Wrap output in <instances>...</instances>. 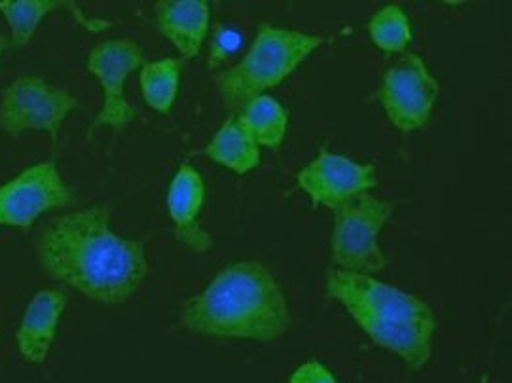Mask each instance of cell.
I'll list each match as a JSON object with an SVG mask.
<instances>
[{
    "instance_id": "cell-1",
    "label": "cell",
    "mask_w": 512,
    "mask_h": 383,
    "mask_svg": "<svg viewBox=\"0 0 512 383\" xmlns=\"http://www.w3.org/2000/svg\"><path fill=\"white\" fill-rule=\"evenodd\" d=\"M42 268L99 304L129 300L148 274L147 251L139 239L120 238L110 209L93 205L50 222L37 245Z\"/></svg>"
},
{
    "instance_id": "cell-2",
    "label": "cell",
    "mask_w": 512,
    "mask_h": 383,
    "mask_svg": "<svg viewBox=\"0 0 512 383\" xmlns=\"http://www.w3.org/2000/svg\"><path fill=\"white\" fill-rule=\"evenodd\" d=\"M181 329L215 340L274 342L291 327L285 292L256 260H239L184 302Z\"/></svg>"
},
{
    "instance_id": "cell-3",
    "label": "cell",
    "mask_w": 512,
    "mask_h": 383,
    "mask_svg": "<svg viewBox=\"0 0 512 383\" xmlns=\"http://www.w3.org/2000/svg\"><path fill=\"white\" fill-rule=\"evenodd\" d=\"M325 279L330 298L376 346L395 353L414 372L431 361L437 317L423 298L372 275L336 268H329Z\"/></svg>"
},
{
    "instance_id": "cell-4",
    "label": "cell",
    "mask_w": 512,
    "mask_h": 383,
    "mask_svg": "<svg viewBox=\"0 0 512 383\" xmlns=\"http://www.w3.org/2000/svg\"><path fill=\"white\" fill-rule=\"evenodd\" d=\"M323 42V35L262 23L243 59L215 76L224 107L238 114L247 103L279 86Z\"/></svg>"
},
{
    "instance_id": "cell-5",
    "label": "cell",
    "mask_w": 512,
    "mask_h": 383,
    "mask_svg": "<svg viewBox=\"0 0 512 383\" xmlns=\"http://www.w3.org/2000/svg\"><path fill=\"white\" fill-rule=\"evenodd\" d=\"M332 213V268L365 275L385 270L387 256L380 245V234L393 215L391 201L365 192L344 201Z\"/></svg>"
},
{
    "instance_id": "cell-6",
    "label": "cell",
    "mask_w": 512,
    "mask_h": 383,
    "mask_svg": "<svg viewBox=\"0 0 512 383\" xmlns=\"http://www.w3.org/2000/svg\"><path fill=\"white\" fill-rule=\"evenodd\" d=\"M78 109L73 93L40 76H19L0 95V131L21 137L40 131L57 141L63 122Z\"/></svg>"
},
{
    "instance_id": "cell-7",
    "label": "cell",
    "mask_w": 512,
    "mask_h": 383,
    "mask_svg": "<svg viewBox=\"0 0 512 383\" xmlns=\"http://www.w3.org/2000/svg\"><path fill=\"white\" fill-rule=\"evenodd\" d=\"M439 95V80L429 71L425 59L404 52L385 69L378 103L391 126L408 135L431 120Z\"/></svg>"
},
{
    "instance_id": "cell-8",
    "label": "cell",
    "mask_w": 512,
    "mask_h": 383,
    "mask_svg": "<svg viewBox=\"0 0 512 383\" xmlns=\"http://www.w3.org/2000/svg\"><path fill=\"white\" fill-rule=\"evenodd\" d=\"M143 63V48L129 38H114L93 48L86 69L92 73L103 92L90 135L99 128H124L135 118V109L126 97V80Z\"/></svg>"
},
{
    "instance_id": "cell-9",
    "label": "cell",
    "mask_w": 512,
    "mask_h": 383,
    "mask_svg": "<svg viewBox=\"0 0 512 383\" xmlns=\"http://www.w3.org/2000/svg\"><path fill=\"white\" fill-rule=\"evenodd\" d=\"M71 198L54 162L31 165L0 186V226L31 228L42 213L65 207Z\"/></svg>"
},
{
    "instance_id": "cell-10",
    "label": "cell",
    "mask_w": 512,
    "mask_h": 383,
    "mask_svg": "<svg viewBox=\"0 0 512 383\" xmlns=\"http://www.w3.org/2000/svg\"><path fill=\"white\" fill-rule=\"evenodd\" d=\"M296 184L317 207L336 209L344 201L365 194L378 184L372 164H359L344 154L321 150L315 160L296 173Z\"/></svg>"
},
{
    "instance_id": "cell-11",
    "label": "cell",
    "mask_w": 512,
    "mask_h": 383,
    "mask_svg": "<svg viewBox=\"0 0 512 383\" xmlns=\"http://www.w3.org/2000/svg\"><path fill=\"white\" fill-rule=\"evenodd\" d=\"M203 201L205 183L202 173L194 165L184 162L169 184L167 211L175 236L194 253H207L213 245V239L200 224Z\"/></svg>"
},
{
    "instance_id": "cell-12",
    "label": "cell",
    "mask_w": 512,
    "mask_h": 383,
    "mask_svg": "<svg viewBox=\"0 0 512 383\" xmlns=\"http://www.w3.org/2000/svg\"><path fill=\"white\" fill-rule=\"evenodd\" d=\"M67 294L59 289H40L31 298L19 321V355L29 365H42L54 346L59 319L67 308Z\"/></svg>"
},
{
    "instance_id": "cell-13",
    "label": "cell",
    "mask_w": 512,
    "mask_h": 383,
    "mask_svg": "<svg viewBox=\"0 0 512 383\" xmlns=\"http://www.w3.org/2000/svg\"><path fill=\"white\" fill-rule=\"evenodd\" d=\"M154 19L181 57L192 59L209 33L211 6L205 0H162L154 4Z\"/></svg>"
},
{
    "instance_id": "cell-14",
    "label": "cell",
    "mask_w": 512,
    "mask_h": 383,
    "mask_svg": "<svg viewBox=\"0 0 512 383\" xmlns=\"http://www.w3.org/2000/svg\"><path fill=\"white\" fill-rule=\"evenodd\" d=\"M71 10L76 21L90 33H99L112 27L107 19L88 18L76 2L65 0H2L0 14L6 18L14 46H25L38 29L40 21L55 10Z\"/></svg>"
},
{
    "instance_id": "cell-15",
    "label": "cell",
    "mask_w": 512,
    "mask_h": 383,
    "mask_svg": "<svg viewBox=\"0 0 512 383\" xmlns=\"http://www.w3.org/2000/svg\"><path fill=\"white\" fill-rule=\"evenodd\" d=\"M203 154L238 175H245L260 164V146L251 139V135L239 124L238 116L232 114L213 139L207 143Z\"/></svg>"
},
{
    "instance_id": "cell-16",
    "label": "cell",
    "mask_w": 512,
    "mask_h": 383,
    "mask_svg": "<svg viewBox=\"0 0 512 383\" xmlns=\"http://www.w3.org/2000/svg\"><path fill=\"white\" fill-rule=\"evenodd\" d=\"M239 124L258 146L279 148L289 129V112L270 95H260L239 110Z\"/></svg>"
},
{
    "instance_id": "cell-17",
    "label": "cell",
    "mask_w": 512,
    "mask_h": 383,
    "mask_svg": "<svg viewBox=\"0 0 512 383\" xmlns=\"http://www.w3.org/2000/svg\"><path fill=\"white\" fill-rule=\"evenodd\" d=\"M181 59L164 57L152 63H145L139 73V86L143 101L160 114H167L173 109L179 93L181 82Z\"/></svg>"
},
{
    "instance_id": "cell-18",
    "label": "cell",
    "mask_w": 512,
    "mask_h": 383,
    "mask_svg": "<svg viewBox=\"0 0 512 383\" xmlns=\"http://www.w3.org/2000/svg\"><path fill=\"white\" fill-rule=\"evenodd\" d=\"M366 29L372 44L387 54H404L412 42L410 18L399 4H385L370 18Z\"/></svg>"
},
{
    "instance_id": "cell-19",
    "label": "cell",
    "mask_w": 512,
    "mask_h": 383,
    "mask_svg": "<svg viewBox=\"0 0 512 383\" xmlns=\"http://www.w3.org/2000/svg\"><path fill=\"white\" fill-rule=\"evenodd\" d=\"M289 383H338L327 366L315 359L298 366L291 374Z\"/></svg>"
},
{
    "instance_id": "cell-20",
    "label": "cell",
    "mask_w": 512,
    "mask_h": 383,
    "mask_svg": "<svg viewBox=\"0 0 512 383\" xmlns=\"http://www.w3.org/2000/svg\"><path fill=\"white\" fill-rule=\"evenodd\" d=\"M0 61H2V44H0Z\"/></svg>"
}]
</instances>
